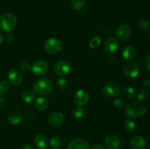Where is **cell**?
<instances>
[{
  "mask_svg": "<svg viewBox=\"0 0 150 149\" xmlns=\"http://www.w3.org/2000/svg\"><path fill=\"white\" fill-rule=\"evenodd\" d=\"M146 107L143 104L138 102H130L126 107L125 112L127 117L133 119L139 118L146 113Z\"/></svg>",
  "mask_w": 150,
  "mask_h": 149,
  "instance_id": "obj_2",
  "label": "cell"
},
{
  "mask_svg": "<svg viewBox=\"0 0 150 149\" xmlns=\"http://www.w3.org/2000/svg\"><path fill=\"white\" fill-rule=\"evenodd\" d=\"M146 68L148 71L150 72V58H149L148 61L146 63Z\"/></svg>",
  "mask_w": 150,
  "mask_h": 149,
  "instance_id": "obj_39",
  "label": "cell"
},
{
  "mask_svg": "<svg viewBox=\"0 0 150 149\" xmlns=\"http://www.w3.org/2000/svg\"><path fill=\"white\" fill-rule=\"evenodd\" d=\"M64 120V115L60 112H53L49 115L48 119V123L51 127L57 128L60 127L63 124Z\"/></svg>",
  "mask_w": 150,
  "mask_h": 149,
  "instance_id": "obj_12",
  "label": "cell"
},
{
  "mask_svg": "<svg viewBox=\"0 0 150 149\" xmlns=\"http://www.w3.org/2000/svg\"><path fill=\"white\" fill-rule=\"evenodd\" d=\"M6 103V100L4 99V96H0V107H2L5 105Z\"/></svg>",
  "mask_w": 150,
  "mask_h": 149,
  "instance_id": "obj_35",
  "label": "cell"
},
{
  "mask_svg": "<svg viewBox=\"0 0 150 149\" xmlns=\"http://www.w3.org/2000/svg\"><path fill=\"white\" fill-rule=\"evenodd\" d=\"M149 149H150V143H149Z\"/></svg>",
  "mask_w": 150,
  "mask_h": 149,
  "instance_id": "obj_41",
  "label": "cell"
},
{
  "mask_svg": "<svg viewBox=\"0 0 150 149\" xmlns=\"http://www.w3.org/2000/svg\"><path fill=\"white\" fill-rule=\"evenodd\" d=\"M137 97L138 99H139V101H141V102L146 101L149 97V91L147 89H142V90L138 93Z\"/></svg>",
  "mask_w": 150,
  "mask_h": 149,
  "instance_id": "obj_28",
  "label": "cell"
},
{
  "mask_svg": "<svg viewBox=\"0 0 150 149\" xmlns=\"http://www.w3.org/2000/svg\"><path fill=\"white\" fill-rule=\"evenodd\" d=\"M114 106L117 109H122L125 106V101L122 97H117L114 100Z\"/></svg>",
  "mask_w": 150,
  "mask_h": 149,
  "instance_id": "obj_32",
  "label": "cell"
},
{
  "mask_svg": "<svg viewBox=\"0 0 150 149\" xmlns=\"http://www.w3.org/2000/svg\"><path fill=\"white\" fill-rule=\"evenodd\" d=\"M18 20L12 13H4L0 16V31L5 33H10L17 26Z\"/></svg>",
  "mask_w": 150,
  "mask_h": 149,
  "instance_id": "obj_1",
  "label": "cell"
},
{
  "mask_svg": "<svg viewBox=\"0 0 150 149\" xmlns=\"http://www.w3.org/2000/svg\"><path fill=\"white\" fill-rule=\"evenodd\" d=\"M49 143H50V145H51L53 148H57V149L61 148L62 144L61 139L58 137H51Z\"/></svg>",
  "mask_w": 150,
  "mask_h": 149,
  "instance_id": "obj_30",
  "label": "cell"
},
{
  "mask_svg": "<svg viewBox=\"0 0 150 149\" xmlns=\"http://www.w3.org/2000/svg\"><path fill=\"white\" fill-rule=\"evenodd\" d=\"M123 72L127 77L135 78L140 72V67L136 62L130 61L125 63L123 66Z\"/></svg>",
  "mask_w": 150,
  "mask_h": 149,
  "instance_id": "obj_7",
  "label": "cell"
},
{
  "mask_svg": "<svg viewBox=\"0 0 150 149\" xmlns=\"http://www.w3.org/2000/svg\"><path fill=\"white\" fill-rule=\"evenodd\" d=\"M8 79L10 83L13 86H19L22 83L23 77L19 70L13 68L9 71L8 72Z\"/></svg>",
  "mask_w": 150,
  "mask_h": 149,
  "instance_id": "obj_13",
  "label": "cell"
},
{
  "mask_svg": "<svg viewBox=\"0 0 150 149\" xmlns=\"http://www.w3.org/2000/svg\"><path fill=\"white\" fill-rule=\"evenodd\" d=\"M120 86L118 83L115 81L107 82L103 86L102 91L105 96L108 97H114L120 93Z\"/></svg>",
  "mask_w": 150,
  "mask_h": 149,
  "instance_id": "obj_5",
  "label": "cell"
},
{
  "mask_svg": "<svg viewBox=\"0 0 150 149\" xmlns=\"http://www.w3.org/2000/svg\"><path fill=\"white\" fill-rule=\"evenodd\" d=\"M137 50L133 46H127L122 51V56L127 61H133L137 57Z\"/></svg>",
  "mask_w": 150,
  "mask_h": 149,
  "instance_id": "obj_18",
  "label": "cell"
},
{
  "mask_svg": "<svg viewBox=\"0 0 150 149\" xmlns=\"http://www.w3.org/2000/svg\"><path fill=\"white\" fill-rule=\"evenodd\" d=\"M144 86H146V87H149L150 86V80L149 79H145L143 81Z\"/></svg>",
  "mask_w": 150,
  "mask_h": 149,
  "instance_id": "obj_37",
  "label": "cell"
},
{
  "mask_svg": "<svg viewBox=\"0 0 150 149\" xmlns=\"http://www.w3.org/2000/svg\"><path fill=\"white\" fill-rule=\"evenodd\" d=\"M34 91L40 95H48L52 92L54 85L48 78H40L37 80L34 83Z\"/></svg>",
  "mask_w": 150,
  "mask_h": 149,
  "instance_id": "obj_3",
  "label": "cell"
},
{
  "mask_svg": "<svg viewBox=\"0 0 150 149\" xmlns=\"http://www.w3.org/2000/svg\"><path fill=\"white\" fill-rule=\"evenodd\" d=\"M62 48V42L57 38H48L44 42V48L45 51L51 54H56L60 52Z\"/></svg>",
  "mask_w": 150,
  "mask_h": 149,
  "instance_id": "obj_4",
  "label": "cell"
},
{
  "mask_svg": "<svg viewBox=\"0 0 150 149\" xmlns=\"http://www.w3.org/2000/svg\"><path fill=\"white\" fill-rule=\"evenodd\" d=\"M22 118H23V115L18 110L12 111L7 115L8 122L13 125H17V124H20L22 121Z\"/></svg>",
  "mask_w": 150,
  "mask_h": 149,
  "instance_id": "obj_19",
  "label": "cell"
},
{
  "mask_svg": "<svg viewBox=\"0 0 150 149\" xmlns=\"http://www.w3.org/2000/svg\"><path fill=\"white\" fill-rule=\"evenodd\" d=\"M9 89H10V84L8 82L4 80H0V96L7 93Z\"/></svg>",
  "mask_w": 150,
  "mask_h": 149,
  "instance_id": "obj_27",
  "label": "cell"
},
{
  "mask_svg": "<svg viewBox=\"0 0 150 149\" xmlns=\"http://www.w3.org/2000/svg\"><path fill=\"white\" fill-rule=\"evenodd\" d=\"M67 149H91V147L86 140L77 138L73 140L69 143Z\"/></svg>",
  "mask_w": 150,
  "mask_h": 149,
  "instance_id": "obj_14",
  "label": "cell"
},
{
  "mask_svg": "<svg viewBox=\"0 0 150 149\" xmlns=\"http://www.w3.org/2000/svg\"><path fill=\"white\" fill-rule=\"evenodd\" d=\"M5 39H6V41H7V43L11 44V43H13V42H15L16 37H15V36L13 34H10V33H8L7 34V36H6Z\"/></svg>",
  "mask_w": 150,
  "mask_h": 149,
  "instance_id": "obj_34",
  "label": "cell"
},
{
  "mask_svg": "<svg viewBox=\"0 0 150 149\" xmlns=\"http://www.w3.org/2000/svg\"><path fill=\"white\" fill-rule=\"evenodd\" d=\"M146 145V141L142 136H135L130 140V146L133 149H144Z\"/></svg>",
  "mask_w": 150,
  "mask_h": 149,
  "instance_id": "obj_16",
  "label": "cell"
},
{
  "mask_svg": "<svg viewBox=\"0 0 150 149\" xmlns=\"http://www.w3.org/2000/svg\"><path fill=\"white\" fill-rule=\"evenodd\" d=\"M91 149H105L103 145L100 144H95L92 146V148Z\"/></svg>",
  "mask_w": 150,
  "mask_h": 149,
  "instance_id": "obj_36",
  "label": "cell"
},
{
  "mask_svg": "<svg viewBox=\"0 0 150 149\" xmlns=\"http://www.w3.org/2000/svg\"><path fill=\"white\" fill-rule=\"evenodd\" d=\"M22 99L25 103H32L36 99V94L32 90L26 91L22 94Z\"/></svg>",
  "mask_w": 150,
  "mask_h": 149,
  "instance_id": "obj_21",
  "label": "cell"
},
{
  "mask_svg": "<svg viewBox=\"0 0 150 149\" xmlns=\"http://www.w3.org/2000/svg\"><path fill=\"white\" fill-rule=\"evenodd\" d=\"M86 1L85 0H71L70 6L75 10H80L84 7Z\"/></svg>",
  "mask_w": 150,
  "mask_h": 149,
  "instance_id": "obj_24",
  "label": "cell"
},
{
  "mask_svg": "<svg viewBox=\"0 0 150 149\" xmlns=\"http://www.w3.org/2000/svg\"><path fill=\"white\" fill-rule=\"evenodd\" d=\"M119 41L114 37H110L106 39L104 44V49L108 53H114L119 48Z\"/></svg>",
  "mask_w": 150,
  "mask_h": 149,
  "instance_id": "obj_15",
  "label": "cell"
},
{
  "mask_svg": "<svg viewBox=\"0 0 150 149\" xmlns=\"http://www.w3.org/2000/svg\"><path fill=\"white\" fill-rule=\"evenodd\" d=\"M35 107L38 111L43 112L49 107V101L45 96H40L35 100Z\"/></svg>",
  "mask_w": 150,
  "mask_h": 149,
  "instance_id": "obj_17",
  "label": "cell"
},
{
  "mask_svg": "<svg viewBox=\"0 0 150 149\" xmlns=\"http://www.w3.org/2000/svg\"><path fill=\"white\" fill-rule=\"evenodd\" d=\"M122 94L123 97L127 99H131L136 95V90H135L134 88L131 87V86L125 87L122 91Z\"/></svg>",
  "mask_w": 150,
  "mask_h": 149,
  "instance_id": "obj_22",
  "label": "cell"
},
{
  "mask_svg": "<svg viewBox=\"0 0 150 149\" xmlns=\"http://www.w3.org/2000/svg\"><path fill=\"white\" fill-rule=\"evenodd\" d=\"M49 70V66L46 61L43 60H38L33 63L31 66L32 72L36 76H42L46 74Z\"/></svg>",
  "mask_w": 150,
  "mask_h": 149,
  "instance_id": "obj_6",
  "label": "cell"
},
{
  "mask_svg": "<svg viewBox=\"0 0 150 149\" xmlns=\"http://www.w3.org/2000/svg\"><path fill=\"white\" fill-rule=\"evenodd\" d=\"M71 70L70 63L67 60H60L56 63L54 66V71L57 75L64 77L70 73Z\"/></svg>",
  "mask_w": 150,
  "mask_h": 149,
  "instance_id": "obj_8",
  "label": "cell"
},
{
  "mask_svg": "<svg viewBox=\"0 0 150 149\" xmlns=\"http://www.w3.org/2000/svg\"><path fill=\"white\" fill-rule=\"evenodd\" d=\"M124 127L127 131H133L136 129V124L132 120L127 119L125 121Z\"/></svg>",
  "mask_w": 150,
  "mask_h": 149,
  "instance_id": "obj_31",
  "label": "cell"
},
{
  "mask_svg": "<svg viewBox=\"0 0 150 149\" xmlns=\"http://www.w3.org/2000/svg\"><path fill=\"white\" fill-rule=\"evenodd\" d=\"M131 28L129 25L121 24L116 29V36L120 40H126L131 35Z\"/></svg>",
  "mask_w": 150,
  "mask_h": 149,
  "instance_id": "obj_10",
  "label": "cell"
},
{
  "mask_svg": "<svg viewBox=\"0 0 150 149\" xmlns=\"http://www.w3.org/2000/svg\"><path fill=\"white\" fill-rule=\"evenodd\" d=\"M149 37H150V34H149Z\"/></svg>",
  "mask_w": 150,
  "mask_h": 149,
  "instance_id": "obj_43",
  "label": "cell"
},
{
  "mask_svg": "<svg viewBox=\"0 0 150 149\" xmlns=\"http://www.w3.org/2000/svg\"><path fill=\"white\" fill-rule=\"evenodd\" d=\"M138 27L144 33H148L150 30V24L149 21L145 19H142L138 23Z\"/></svg>",
  "mask_w": 150,
  "mask_h": 149,
  "instance_id": "obj_23",
  "label": "cell"
},
{
  "mask_svg": "<svg viewBox=\"0 0 150 149\" xmlns=\"http://www.w3.org/2000/svg\"><path fill=\"white\" fill-rule=\"evenodd\" d=\"M67 81L66 79L63 78V77H60L57 80V87L60 91H64L67 89Z\"/></svg>",
  "mask_w": 150,
  "mask_h": 149,
  "instance_id": "obj_26",
  "label": "cell"
},
{
  "mask_svg": "<svg viewBox=\"0 0 150 149\" xmlns=\"http://www.w3.org/2000/svg\"><path fill=\"white\" fill-rule=\"evenodd\" d=\"M89 100V93L84 89H79L73 95V101L78 106L86 105Z\"/></svg>",
  "mask_w": 150,
  "mask_h": 149,
  "instance_id": "obj_9",
  "label": "cell"
},
{
  "mask_svg": "<svg viewBox=\"0 0 150 149\" xmlns=\"http://www.w3.org/2000/svg\"><path fill=\"white\" fill-rule=\"evenodd\" d=\"M3 41H4V35L1 33H0V45L2 43Z\"/></svg>",
  "mask_w": 150,
  "mask_h": 149,
  "instance_id": "obj_40",
  "label": "cell"
},
{
  "mask_svg": "<svg viewBox=\"0 0 150 149\" xmlns=\"http://www.w3.org/2000/svg\"><path fill=\"white\" fill-rule=\"evenodd\" d=\"M73 115L76 118H81L85 115V110L82 108V106H76L73 110Z\"/></svg>",
  "mask_w": 150,
  "mask_h": 149,
  "instance_id": "obj_25",
  "label": "cell"
},
{
  "mask_svg": "<svg viewBox=\"0 0 150 149\" xmlns=\"http://www.w3.org/2000/svg\"><path fill=\"white\" fill-rule=\"evenodd\" d=\"M52 149H57V148H52Z\"/></svg>",
  "mask_w": 150,
  "mask_h": 149,
  "instance_id": "obj_42",
  "label": "cell"
},
{
  "mask_svg": "<svg viewBox=\"0 0 150 149\" xmlns=\"http://www.w3.org/2000/svg\"><path fill=\"white\" fill-rule=\"evenodd\" d=\"M101 45V39L99 36H95L91 38L89 41V46L91 48L96 49Z\"/></svg>",
  "mask_w": 150,
  "mask_h": 149,
  "instance_id": "obj_29",
  "label": "cell"
},
{
  "mask_svg": "<svg viewBox=\"0 0 150 149\" xmlns=\"http://www.w3.org/2000/svg\"><path fill=\"white\" fill-rule=\"evenodd\" d=\"M104 144L108 149L121 148V140L114 134H108L104 140Z\"/></svg>",
  "mask_w": 150,
  "mask_h": 149,
  "instance_id": "obj_11",
  "label": "cell"
},
{
  "mask_svg": "<svg viewBox=\"0 0 150 149\" xmlns=\"http://www.w3.org/2000/svg\"><path fill=\"white\" fill-rule=\"evenodd\" d=\"M35 144L40 149H45L48 146V140L43 134H38L35 137Z\"/></svg>",
  "mask_w": 150,
  "mask_h": 149,
  "instance_id": "obj_20",
  "label": "cell"
},
{
  "mask_svg": "<svg viewBox=\"0 0 150 149\" xmlns=\"http://www.w3.org/2000/svg\"><path fill=\"white\" fill-rule=\"evenodd\" d=\"M21 149H32V148L29 144H24L21 147Z\"/></svg>",
  "mask_w": 150,
  "mask_h": 149,
  "instance_id": "obj_38",
  "label": "cell"
},
{
  "mask_svg": "<svg viewBox=\"0 0 150 149\" xmlns=\"http://www.w3.org/2000/svg\"><path fill=\"white\" fill-rule=\"evenodd\" d=\"M18 68L20 69V70L23 72H26L28 70H31V66L29 64V62L27 61H21L20 62V64H18Z\"/></svg>",
  "mask_w": 150,
  "mask_h": 149,
  "instance_id": "obj_33",
  "label": "cell"
}]
</instances>
